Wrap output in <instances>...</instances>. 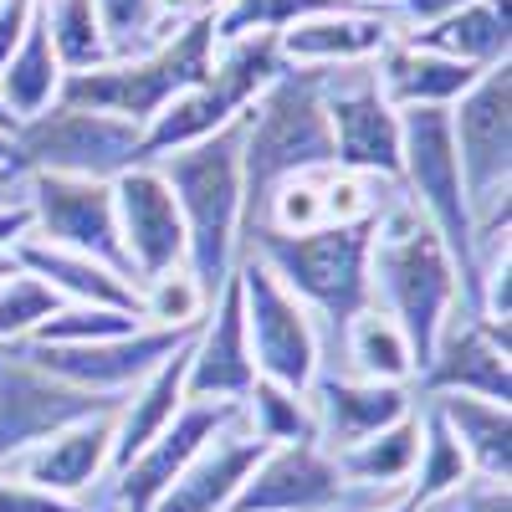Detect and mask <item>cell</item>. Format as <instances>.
Returning <instances> with one entry per match:
<instances>
[{
	"instance_id": "1",
	"label": "cell",
	"mask_w": 512,
	"mask_h": 512,
	"mask_svg": "<svg viewBox=\"0 0 512 512\" xmlns=\"http://www.w3.org/2000/svg\"><path fill=\"white\" fill-rule=\"evenodd\" d=\"M369 292H374L369 308L395 318V328L405 333V344L415 354V379H420L425 364H431L451 318L472 313L446 241L425 226V216L405 200V190L374 216Z\"/></svg>"
},
{
	"instance_id": "2",
	"label": "cell",
	"mask_w": 512,
	"mask_h": 512,
	"mask_svg": "<svg viewBox=\"0 0 512 512\" xmlns=\"http://www.w3.org/2000/svg\"><path fill=\"white\" fill-rule=\"evenodd\" d=\"M318 169H338L323 108V67H282L241 123V236L256 226L282 180Z\"/></svg>"
},
{
	"instance_id": "3",
	"label": "cell",
	"mask_w": 512,
	"mask_h": 512,
	"mask_svg": "<svg viewBox=\"0 0 512 512\" xmlns=\"http://www.w3.org/2000/svg\"><path fill=\"white\" fill-rule=\"evenodd\" d=\"M241 123L180 154L154 159L185 226V267L216 297L241 262Z\"/></svg>"
},
{
	"instance_id": "4",
	"label": "cell",
	"mask_w": 512,
	"mask_h": 512,
	"mask_svg": "<svg viewBox=\"0 0 512 512\" xmlns=\"http://www.w3.org/2000/svg\"><path fill=\"white\" fill-rule=\"evenodd\" d=\"M241 251L262 256V267L318 318L323 349H328V338L344 333V323L354 313H364L374 303V292H369L374 221H364V226H318L308 236L256 231Z\"/></svg>"
},
{
	"instance_id": "5",
	"label": "cell",
	"mask_w": 512,
	"mask_h": 512,
	"mask_svg": "<svg viewBox=\"0 0 512 512\" xmlns=\"http://www.w3.org/2000/svg\"><path fill=\"white\" fill-rule=\"evenodd\" d=\"M277 36H241V41H216V62H210L205 82L185 88L154 123H144L139 134V164H154L164 154H180L190 144L216 139L221 128L246 118V108L272 88V77L282 72Z\"/></svg>"
},
{
	"instance_id": "6",
	"label": "cell",
	"mask_w": 512,
	"mask_h": 512,
	"mask_svg": "<svg viewBox=\"0 0 512 512\" xmlns=\"http://www.w3.org/2000/svg\"><path fill=\"white\" fill-rule=\"evenodd\" d=\"M210 62H216V31H210V16H200L185 31H175L169 41H159V47L139 52V57H113V62H103L93 72L67 77L62 82V103L113 113L123 123L144 128L185 88L205 82Z\"/></svg>"
},
{
	"instance_id": "7",
	"label": "cell",
	"mask_w": 512,
	"mask_h": 512,
	"mask_svg": "<svg viewBox=\"0 0 512 512\" xmlns=\"http://www.w3.org/2000/svg\"><path fill=\"white\" fill-rule=\"evenodd\" d=\"M139 134L144 128L123 123L113 113H93L77 103H52L16 123V159L26 175H67V180H98L113 185L123 169L139 164Z\"/></svg>"
},
{
	"instance_id": "8",
	"label": "cell",
	"mask_w": 512,
	"mask_h": 512,
	"mask_svg": "<svg viewBox=\"0 0 512 512\" xmlns=\"http://www.w3.org/2000/svg\"><path fill=\"white\" fill-rule=\"evenodd\" d=\"M236 287H241V313H246L256 379H272L282 390L308 395V384L328 364L318 318L297 303V297L262 267V256H251V251H241V262H236Z\"/></svg>"
},
{
	"instance_id": "9",
	"label": "cell",
	"mask_w": 512,
	"mask_h": 512,
	"mask_svg": "<svg viewBox=\"0 0 512 512\" xmlns=\"http://www.w3.org/2000/svg\"><path fill=\"white\" fill-rule=\"evenodd\" d=\"M446 113H451L461 185L466 200H472V231H477L482 216L512 205V62L487 67Z\"/></svg>"
},
{
	"instance_id": "10",
	"label": "cell",
	"mask_w": 512,
	"mask_h": 512,
	"mask_svg": "<svg viewBox=\"0 0 512 512\" xmlns=\"http://www.w3.org/2000/svg\"><path fill=\"white\" fill-rule=\"evenodd\" d=\"M113 410L118 400L72 390V384L52 379L47 369H36L21 354V344L0 349V466H11L21 451L72 431L82 420L113 415Z\"/></svg>"
},
{
	"instance_id": "11",
	"label": "cell",
	"mask_w": 512,
	"mask_h": 512,
	"mask_svg": "<svg viewBox=\"0 0 512 512\" xmlns=\"http://www.w3.org/2000/svg\"><path fill=\"white\" fill-rule=\"evenodd\" d=\"M333 159L349 175L400 185V113L384 103L369 67H323Z\"/></svg>"
},
{
	"instance_id": "12",
	"label": "cell",
	"mask_w": 512,
	"mask_h": 512,
	"mask_svg": "<svg viewBox=\"0 0 512 512\" xmlns=\"http://www.w3.org/2000/svg\"><path fill=\"white\" fill-rule=\"evenodd\" d=\"M26 205H31V236L36 241L82 251V256H93V262H103L134 282L128 256H123V236H118L113 185L67 180V175H26Z\"/></svg>"
},
{
	"instance_id": "13",
	"label": "cell",
	"mask_w": 512,
	"mask_h": 512,
	"mask_svg": "<svg viewBox=\"0 0 512 512\" xmlns=\"http://www.w3.org/2000/svg\"><path fill=\"white\" fill-rule=\"evenodd\" d=\"M195 338V328H134L123 338H103V344H72V349H52V344H21V354L47 369L52 379L88 390L103 400H123L134 384H144L169 354L185 349Z\"/></svg>"
},
{
	"instance_id": "14",
	"label": "cell",
	"mask_w": 512,
	"mask_h": 512,
	"mask_svg": "<svg viewBox=\"0 0 512 512\" xmlns=\"http://www.w3.org/2000/svg\"><path fill=\"white\" fill-rule=\"evenodd\" d=\"M236 420H241V405H231V400H185L180 415L169 420L134 461L118 466V472L103 482V492L113 502H123L128 512H149L169 492V482H175L185 466Z\"/></svg>"
},
{
	"instance_id": "15",
	"label": "cell",
	"mask_w": 512,
	"mask_h": 512,
	"mask_svg": "<svg viewBox=\"0 0 512 512\" xmlns=\"http://www.w3.org/2000/svg\"><path fill=\"white\" fill-rule=\"evenodd\" d=\"M369 507L338 477L323 446H267L241 482L231 512H359Z\"/></svg>"
},
{
	"instance_id": "16",
	"label": "cell",
	"mask_w": 512,
	"mask_h": 512,
	"mask_svg": "<svg viewBox=\"0 0 512 512\" xmlns=\"http://www.w3.org/2000/svg\"><path fill=\"white\" fill-rule=\"evenodd\" d=\"M113 210H118V236L134 282L185 267V226H180L175 195H169L154 164H134L113 180Z\"/></svg>"
},
{
	"instance_id": "17",
	"label": "cell",
	"mask_w": 512,
	"mask_h": 512,
	"mask_svg": "<svg viewBox=\"0 0 512 512\" xmlns=\"http://www.w3.org/2000/svg\"><path fill=\"white\" fill-rule=\"evenodd\" d=\"M308 405L318 420V446L333 456L384 431V425L415 415L420 395H415V384H369V379L338 374V369H318V379L308 384Z\"/></svg>"
},
{
	"instance_id": "18",
	"label": "cell",
	"mask_w": 512,
	"mask_h": 512,
	"mask_svg": "<svg viewBox=\"0 0 512 512\" xmlns=\"http://www.w3.org/2000/svg\"><path fill=\"white\" fill-rule=\"evenodd\" d=\"M256 384L251 364V338H246V313H241V287L236 272L231 282L210 297V313L190 338V369H185V400H241Z\"/></svg>"
},
{
	"instance_id": "19",
	"label": "cell",
	"mask_w": 512,
	"mask_h": 512,
	"mask_svg": "<svg viewBox=\"0 0 512 512\" xmlns=\"http://www.w3.org/2000/svg\"><path fill=\"white\" fill-rule=\"evenodd\" d=\"M6 477L26 482V487H41L52 497H67V502H88L108 477H113V415H98V420H82L72 431L41 441L31 451H21L11 466H0Z\"/></svg>"
},
{
	"instance_id": "20",
	"label": "cell",
	"mask_w": 512,
	"mask_h": 512,
	"mask_svg": "<svg viewBox=\"0 0 512 512\" xmlns=\"http://www.w3.org/2000/svg\"><path fill=\"white\" fill-rule=\"evenodd\" d=\"M507 359H512V349L492 344L487 328L472 313H461L441 333L431 364L420 369L415 395H477V400L507 405L512 400V364Z\"/></svg>"
},
{
	"instance_id": "21",
	"label": "cell",
	"mask_w": 512,
	"mask_h": 512,
	"mask_svg": "<svg viewBox=\"0 0 512 512\" xmlns=\"http://www.w3.org/2000/svg\"><path fill=\"white\" fill-rule=\"evenodd\" d=\"M395 36H400L395 11L344 6V11H323L282 31L277 52L287 67H369Z\"/></svg>"
},
{
	"instance_id": "22",
	"label": "cell",
	"mask_w": 512,
	"mask_h": 512,
	"mask_svg": "<svg viewBox=\"0 0 512 512\" xmlns=\"http://www.w3.org/2000/svg\"><path fill=\"white\" fill-rule=\"evenodd\" d=\"M262 441H256L246 425H226V431L210 441L185 472L169 482V492L149 507V512H231L241 482L251 477V466L262 461Z\"/></svg>"
},
{
	"instance_id": "23",
	"label": "cell",
	"mask_w": 512,
	"mask_h": 512,
	"mask_svg": "<svg viewBox=\"0 0 512 512\" xmlns=\"http://www.w3.org/2000/svg\"><path fill=\"white\" fill-rule=\"evenodd\" d=\"M16 267L31 272L41 287H47L57 303H72V308H118V313H139V287L128 282L123 272L93 262L82 251H62V246H47L26 236L16 246ZM144 323V318H139Z\"/></svg>"
},
{
	"instance_id": "24",
	"label": "cell",
	"mask_w": 512,
	"mask_h": 512,
	"mask_svg": "<svg viewBox=\"0 0 512 512\" xmlns=\"http://www.w3.org/2000/svg\"><path fill=\"white\" fill-rule=\"evenodd\" d=\"M369 72H374V88L384 93V103H390L395 113H405V108H451L487 67H466V62L436 57V52L415 47V41L395 36L390 47L369 62Z\"/></svg>"
},
{
	"instance_id": "25",
	"label": "cell",
	"mask_w": 512,
	"mask_h": 512,
	"mask_svg": "<svg viewBox=\"0 0 512 512\" xmlns=\"http://www.w3.org/2000/svg\"><path fill=\"white\" fill-rule=\"evenodd\" d=\"M415 456H420V410L364 436V441H354V446H344V451H333V466L354 497L379 502V497H395L410 487Z\"/></svg>"
},
{
	"instance_id": "26",
	"label": "cell",
	"mask_w": 512,
	"mask_h": 512,
	"mask_svg": "<svg viewBox=\"0 0 512 512\" xmlns=\"http://www.w3.org/2000/svg\"><path fill=\"white\" fill-rule=\"evenodd\" d=\"M185 369H190V344L175 349L144 384H134V390L118 400V410H113V472L134 461L164 425L180 415V405H185Z\"/></svg>"
},
{
	"instance_id": "27",
	"label": "cell",
	"mask_w": 512,
	"mask_h": 512,
	"mask_svg": "<svg viewBox=\"0 0 512 512\" xmlns=\"http://www.w3.org/2000/svg\"><path fill=\"white\" fill-rule=\"evenodd\" d=\"M415 47L466 62V67H497L512 62V0H472L425 31H405Z\"/></svg>"
},
{
	"instance_id": "28",
	"label": "cell",
	"mask_w": 512,
	"mask_h": 512,
	"mask_svg": "<svg viewBox=\"0 0 512 512\" xmlns=\"http://www.w3.org/2000/svg\"><path fill=\"white\" fill-rule=\"evenodd\" d=\"M420 405H431L441 415L461 456L472 461V477L512 482V410L507 405H492L477 395H420Z\"/></svg>"
},
{
	"instance_id": "29",
	"label": "cell",
	"mask_w": 512,
	"mask_h": 512,
	"mask_svg": "<svg viewBox=\"0 0 512 512\" xmlns=\"http://www.w3.org/2000/svg\"><path fill=\"white\" fill-rule=\"evenodd\" d=\"M62 62L52 52V41H47V26H41V11L26 31V41L6 57V67H0V108H6L11 123H26L36 113H47L52 103H62Z\"/></svg>"
},
{
	"instance_id": "30",
	"label": "cell",
	"mask_w": 512,
	"mask_h": 512,
	"mask_svg": "<svg viewBox=\"0 0 512 512\" xmlns=\"http://www.w3.org/2000/svg\"><path fill=\"white\" fill-rule=\"evenodd\" d=\"M338 374H354L369 384H415V354L405 344V333L395 318H384L379 308H364L344 323L338 333Z\"/></svg>"
},
{
	"instance_id": "31",
	"label": "cell",
	"mask_w": 512,
	"mask_h": 512,
	"mask_svg": "<svg viewBox=\"0 0 512 512\" xmlns=\"http://www.w3.org/2000/svg\"><path fill=\"white\" fill-rule=\"evenodd\" d=\"M236 405H241V425L262 446H318V420H313L308 395L282 390L272 379H256Z\"/></svg>"
},
{
	"instance_id": "32",
	"label": "cell",
	"mask_w": 512,
	"mask_h": 512,
	"mask_svg": "<svg viewBox=\"0 0 512 512\" xmlns=\"http://www.w3.org/2000/svg\"><path fill=\"white\" fill-rule=\"evenodd\" d=\"M41 26H47V41H52V52H57L67 77L113 62V47L103 36L93 0H41Z\"/></svg>"
},
{
	"instance_id": "33",
	"label": "cell",
	"mask_w": 512,
	"mask_h": 512,
	"mask_svg": "<svg viewBox=\"0 0 512 512\" xmlns=\"http://www.w3.org/2000/svg\"><path fill=\"white\" fill-rule=\"evenodd\" d=\"M466 482H472V461L461 456V446L441 425V415L431 405H420V456H415V472H410V487L405 492L420 507H431V502L451 497Z\"/></svg>"
},
{
	"instance_id": "34",
	"label": "cell",
	"mask_w": 512,
	"mask_h": 512,
	"mask_svg": "<svg viewBox=\"0 0 512 512\" xmlns=\"http://www.w3.org/2000/svg\"><path fill=\"white\" fill-rule=\"evenodd\" d=\"M323 11H344V0H226L210 16L216 41H241V36H282L297 21L323 16Z\"/></svg>"
},
{
	"instance_id": "35",
	"label": "cell",
	"mask_w": 512,
	"mask_h": 512,
	"mask_svg": "<svg viewBox=\"0 0 512 512\" xmlns=\"http://www.w3.org/2000/svg\"><path fill=\"white\" fill-rule=\"evenodd\" d=\"M210 313V292L190 277V267H175L164 277L139 282V318L144 328H200Z\"/></svg>"
},
{
	"instance_id": "36",
	"label": "cell",
	"mask_w": 512,
	"mask_h": 512,
	"mask_svg": "<svg viewBox=\"0 0 512 512\" xmlns=\"http://www.w3.org/2000/svg\"><path fill=\"white\" fill-rule=\"evenodd\" d=\"M134 328H144L139 313H118V308H72V303H62L31 338H21V344L72 349V344H103V338H123V333H134Z\"/></svg>"
},
{
	"instance_id": "37",
	"label": "cell",
	"mask_w": 512,
	"mask_h": 512,
	"mask_svg": "<svg viewBox=\"0 0 512 512\" xmlns=\"http://www.w3.org/2000/svg\"><path fill=\"white\" fill-rule=\"evenodd\" d=\"M62 303L41 287L31 272H11L6 282H0V349L6 344H21V338H31L41 323H47Z\"/></svg>"
},
{
	"instance_id": "38",
	"label": "cell",
	"mask_w": 512,
	"mask_h": 512,
	"mask_svg": "<svg viewBox=\"0 0 512 512\" xmlns=\"http://www.w3.org/2000/svg\"><path fill=\"white\" fill-rule=\"evenodd\" d=\"M93 11L103 21V36L113 57H139L154 47V21H159V0H93Z\"/></svg>"
},
{
	"instance_id": "39",
	"label": "cell",
	"mask_w": 512,
	"mask_h": 512,
	"mask_svg": "<svg viewBox=\"0 0 512 512\" xmlns=\"http://www.w3.org/2000/svg\"><path fill=\"white\" fill-rule=\"evenodd\" d=\"M425 512H512V492H507V482H492V477H472L466 487H456L451 497L431 502Z\"/></svg>"
},
{
	"instance_id": "40",
	"label": "cell",
	"mask_w": 512,
	"mask_h": 512,
	"mask_svg": "<svg viewBox=\"0 0 512 512\" xmlns=\"http://www.w3.org/2000/svg\"><path fill=\"white\" fill-rule=\"evenodd\" d=\"M0 512H82V502L52 497V492L26 487V482H16V477L0 472Z\"/></svg>"
},
{
	"instance_id": "41",
	"label": "cell",
	"mask_w": 512,
	"mask_h": 512,
	"mask_svg": "<svg viewBox=\"0 0 512 512\" xmlns=\"http://www.w3.org/2000/svg\"><path fill=\"white\" fill-rule=\"evenodd\" d=\"M36 11H41V0H0V67H6V57L26 41Z\"/></svg>"
},
{
	"instance_id": "42",
	"label": "cell",
	"mask_w": 512,
	"mask_h": 512,
	"mask_svg": "<svg viewBox=\"0 0 512 512\" xmlns=\"http://www.w3.org/2000/svg\"><path fill=\"white\" fill-rule=\"evenodd\" d=\"M461 6H472V0H395V21H400V36L405 31H425V26H436L441 16L461 11Z\"/></svg>"
},
{
	"instance_id": "43",
	"label": "cell",
	"mask_w": 512,
	"mask_h": 512,
	"mask_svg": "<svg viewBox=\"0 0 512 512\" xmlns=\"http://www.w3.org/2000/svg\"><path fill=\"white\" fill-rule=\"evenodd\" d=\"M26 236H31V205L26 200L0 205V256H16V246Z\"/></svg>"
},
{
	"instance_id": "44",
	"label": "cell",
	"mask_w": 512,
	"mask_h": 512,
	"mask_svg": "<svg viewBox=\"0 0 512 512\" xmlns=\"http://www.w3.org/2000/svg\"><path fill=\"white\" fill-rule=\"evenodd\" d=\"M16 128H0V180H26V169L16 159Z\"/></svg>"
},
{
	"instance_id": "45",
	"label": "cell",
	"mask_w": 512,
	"mask_h": 512,
	"mask_svg": "<svg viewBox=\"0 0 512 512\" xmlns=\"http://www.w3.org/2000/svg\"><path fill=\"white\" fill-rule=\"evenodd\" d=\"M359 512H425L410 492H395V497H379V502H369V507H359Z\"/></svg>"
},
{
	"instance_id": "46",
	"label": "cell",
	"mask_w": 512,
	"mask_h": 512,
	"mask_svg": "<svg viewBox=\"0 0 512 512\" xmlns=\"http://www.w3.org/2000/svg\"><path fill=\"white\" fill-rule=\"evenodd\" d=\"M82 512H128V507H123V502H113V497H108V492L98 487V492H93L88 502H82Z\"/></svg>"
},
{
	"instance_id": "47",
	"label": "cell",
	"mask_w": 512,
	"mask_h": 512,
	"mask_svg": "<svg viewBox=\"0 0 512 512\" xmlns=\"http://www.w3.org/2000/svg\"><path fill=\"white\" fill-rule=\"evenodd\" d=\"M11 200H26V180H0V205Z\"/></svg>"
},
{
	"instance_id": "48",
	"label": "cell",
	"mask_w": 512,
	"mask_h": 512,
	"mask_svg": "<svg viewBox=\"0 0 512 512\" xmlns=\"http://www.w3.org/2000/svg\"><path fill=\"white\" fill-rule=\"evenodd\" d=\"M344 6H359V11H390L395 0H344Z\"/></svg>"
},
{
	"instance_id": "49",
	"label": "cell",
	"mask_w": 512,
	"mask_h": 512,
	"mask_svg": "<svg viewBox=\"0 0 512 512\" xmlns=\"http://www.w3.org/2000/svg\"><path fill=\"white\" fill-rule=\"evenodd\" d=\"M11 272H16V256H0V282H6Z\"/></svg>"
},
{
	"instance_id": "50",
	"label": "cell",
	"mask_w": 512,
	"mask_h": 512,
	"mask_svg": "<svg viewBox=\"0 0 512 512\" xmlns=\"http://www.w3.org/2000/svg\"><path fill=\"white\" fill-rule=\"evenodd\" d=\"M221 6H226V0H205V16H216Z\"/></svg>"
},
{
	"instance_id": "51",
	"label": "cell",
	"mask_w": 512,
	"mask_h": 512,
	"mask_svg": "<svg viewBox=\"0 0 512 512\" xmlns=\"http://www.w3.org/2000/svg\"><path fill=\"white\" fill-rule=\"evenodd\" d=\"M0 128H16V123H11V118H6V108H0Z\"/></svg>"
}]
</instances>
